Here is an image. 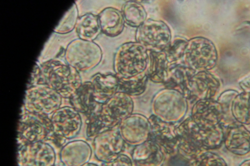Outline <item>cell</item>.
I'll return each instance as SVG.
<instances>
[{"instance_id":"cell-27","label":"cell","mask_w":250,"mask_h":166,"mask_svg":"<svg viewBox=\"0 0 250 166\" xmlns=\"http://www.w3.org/2000/svg\"><path fill=\"white\" fill-rule=\"evenodd\" d=\"M188 40L182 37H175L163 51L169 65L182 63Z\"/></svg>"},{"instance_id":"cell-14","label":"cell","mask_w":250,"mask_h":166,"mask_svg":"<svg viewBox=\"0 0 250 166\" xmlns=\"http://www.w3.org/2000/svg\"><path fill=\"white\" fill-rule=\"evenodd\" d=\"M226 148L237 155H245L250 152V131L244 125L233 122L228 125L224 134Z\"/></svg>"},{"instance_id":"cell-35","label":"cell","mask_w":250,"mask_h":166,"mask_svg":"<svg viewBox=\"0 0 250 166\" xmlns=\"http://www.w3.org/2000/svg\"></svg>"},{"instance_id":"cell-10","label":"cell","mask_w":250,"mask_h":166,"mask_svg":"<svg viewBox=\"0 0 250 166\" xmlns=\"http://www.w3.org/2000/svg\"><path fill=\"white\" fill-rule=\"evenodd\" d=\"M18 166H54L56 154L46 142L25 144L18 147Z\"/></svg>"},{"instance_id":"cell-3","label":"cell","mask_w":250,"mask_h":166,"mask_svg":"<svg viewBox=\"0 0 250 166\" xmlns=\"http://www.w3.org/2000/svg\"><path fill=\"white\" fill-rule=\"evenodd\" d=\"M147 50L137 41L122 44L114 58V68L119 78H128L146 72L149 61Z\"/></svg>"},{"instance_id":"cell-20","label":"cell","mask_w":250,"mask_h":166,"mask_svg":"<svg viewBox=\"0 0 250 166\" xmlns=\"http://www.w3.org/2000/svg\"><path fill=\"white\" fill-rule=\"evenodd\" d=\"M101 30L106 35L114 37L123 31L125 20L122 12L113 7L104 9L98 16Z\"/></svg>"},{"instance_id":"cell-4","label":"cell","mask_w":250,"mask_h":166,"mask_svg":"<svg viewBox=\"0 0 250 166\" xmlns=\"http://www.w3.org/2000/svg\"><path fill=\"white\" fill-rule=\"evenodd\" d=\"M53 135L49 116L29 112L22 106L18 127V147L50 140Z\"/></svg>"},{"instance_id":"cell-2","label":"cell","mask_w":250,"mask_h":166,"mask_svg":"<svg viewBox=\"0 0 250 166\" xmlns=\"http://www.w3.org/2000/svg\"><path fill=\"white\" fill-rule=\"evenodd\" d=\"M39 84H45L64 98H70L82 84L78 70L58 60L42 65Z\"/></svg>"},{"instance_id":"cell-33","label":"cell","mask_w":250,"mask_h":166,"mask_svg":"<svg viewBox=\"0 0 250 166\" xmlns=\"http://www.w3.org/2000/svg\"><path fill=\"white\" fill-rule=\"evenodd\" d=\"M83 166H98L97 165L95 164H94V163H88L85 164L84 165H83Z\"/></svg>"},{"instance_id":"cell-9","label":"cell","mask_w":250,"mask_h":166,"mask_svg":"<svg viewBox=\"0 0 250 166\" xmlns=\"http://www.w3.org/2000/svg\"><path fill=\"white\" fill-rule=\"evenodd\" d=\"M215 57L214 50L208 40L194 37L188 40L182 63L195 72L203 71L211 68Z\"/></svg>"},{"instance_id":"cell-16","label":"cell","mask_w":250,"mask_h":166,"mask_svg":"<svg viewBox=\"0 0 250 166\" xmlns=\"http://www.w3.org/2000/svg\"><path fill=\"white\" fill-rule=\"evenodd\" d=\"M132 159L136 166H162L165 156L162 148L153 141H147L134 149Z\"/></svg>"},{"instance_id":"cell-32","label":"cell","mask_w":250,"mask_h":166,"mask_svg":"<svg viewBox=\"0 0 250 166\" xmlns=\"http://www.w3.org/2000/svg\"><path fill=\"white\" fill-rule=\"evenodd\" d=\"M239 166H250V159L245 160L242 162Z\"/></svg>"},{"instance_id":"cell-12","label":"cell","mask_w":250,"mask_h":166,"mask_svg":"<svg viewBox=\"0 0 250 166\" xmlns=\"http://www.w3.org/2000/svg\"><path fill=\"white\" fill-rule=\"evenodd\" d=\"M224 115L219 102L211 99L200 100L193 107L192 119L199 127L208 129L222 124Z\"/></svg>"},{"instance_id":"cell-23","label":"cell","mask_w":250,"mask_h":166,"mask_svg":"<svg viewBox=\"0 0 250 166\" xmlns=\"http://www.w3.org/2000/svg\"><path fill=\"white\" fill-rule=\"evenodd\" d=\"M121 12L125 23L130 26L138 28L146 20L147 13L145 8L137 1L125 2Z\"/></svg>"},{"instance_id":"cell-5","label":"cell","mask_w":250,"mask_h":166,"mask_svg":"<svg viewBox=\"0 0 250 166\" xmlns=\"http://www.w3.org/2000/svg\"><path fill=\"white\" fill-rule=\"evenodd\" d=\"M49 117L53 131L50 141L58 147H62L66 140L75 138L81 131V116L72 107H60Z\"/></svg>"},{"instance_id":"cell-22","label":"cell","mask_w":250,"mask_h":166,"mask_svg":"<svg viewBox=\"0 0 250 166\" xmlns=\"http://www.w3.org/2000/svg\"><path fill=\"white\" fill-rule=\"evenodd\" d=\"M149 61L146 73L154 82L163 83L166 80L169 64L164 51L149 52Z\"/></svg>"},{"instance_id":"cell-28","label":"cell","mask_w":250,"mask_h":166,"mask_svg":"<svg viewBox=\"0 0 250 166\" xmlns=\"http://www.w3.org/2000/svg\"><path fill=\"white\" fill-rule=\"evenodd\" d=\"M188 166H228L223 158L218 154L205 151L188 162Z\"/></svg>"},{"instance_id":"cell-7","label":"cell","mask_w":250,"mask_h":166,"mask_svg":"<svg viewBox=\"0 0 250 166\" xmlns=\"http://www.w3.org/2000/svg\"><path fill=\"white\" fill-rule=\"evenodd\" d=\"M135 39L149 52H161L170 43L171 34L165 22L148 19L137 28Z\"/></svg>"},{"instance_id":"cell-8","label":"cell","mask_w":250,"mask_h":166,"mask_svg":"<svg viewBox=\"0 0 250 166\" xmlns=\"http://www.w3.org/2000/svg\"><path fill=\"white\" fill-rule=\"evenodd\" d=\"M65 55L70 65L77 70L85 71L100 62L102 52L100 48L92 42L76 40L68 45Z\"/></svg>"},{"instance_id":"cell-6","label":"cell","mask_w":250,"mask_h":166,"mask_svg":"<svg viewBox=\"0 0 250 166\" xmlns=\"http://www.w3.org/2000/svg\"><path fill=\"white\" fill-rule=\"evenodd\" d=\"M62 97L45 84L27 87L22 106L26 111L49 116L61 107Z\"/></svg>"},{"instance_id":"cell-25","label":"cell","mask_w":250,"mask_h":166,"mask_svg":"<svg viewBox=\"0 0 250 166\" xmlns=\"http://www.w3.org/2000/svg\"><path fill=\"white\" fill-rule=\"evenodd\" d=\"M148 78L146 72L128 78H119L118 90L129 96L139 95L145 90Z\"/></svg>"},{"instance_id":"cell-17","label":"cell","mask_w":250,"mask_h":166,"mask_svg":"<svg viewBox=\"0 0 250 166\" xmlns=\"http://www.w3.org/2000/svg\"><path fill=\"white\" fill-rule=\"evenodd\" d=\"M90 82L94 99L99 104H104L118 92L119 78L116 75L97 74Z\"/></svg>"},{"instance_id":"cell-30","label":"cell","mask_w":250,"mask_h":166,"mask_svg":"<svg viewBox=\"0 0 250 166\" xmlns=\"http://www.w3.org/2000/svg\"><path fill=\"white\" fill-rule=\"evenodd\" d=\"M102 166H132V163L129 157L125 155L120 154L113 161L103 163Z\"/></svg>"},{"instance_id":"cell-34","label":"cell","mask_w":250,"mask_h":166,"mask_svg":"<svg viewBox=\"0 0 250 166\" xmlns=\"http://www.w3.org/2000/svg\"><path fill=\"white\" fill-rule=\"evenodd\" d=\"M249 105H250V104H249Z\"/></svg>"},{"instance_id":"cell-24","label":"cell","mask_w":250,"mask_h":166,"mask_svg":"<svg viewBox=\"0 0 250 166\" xmlns=\"http://www.w3.org/2000/svg\"><path fill=\"white\" fill-rule=\"evenodd\" d=\"M79 37L83 40L94 39L101 30L98 18L93 14H86L80 18L76 23Z\"/></svg>"},{"instance_id":"cell-13","label":"cell","mask_w":250,"mask_h":166,"mask_svg":"<svg viewBox=\"0 0 250 166\" xmlns=\"http://www.w3.org/2000/svg\"><path fill=\"white\" fill-rule=\"evenodd\" d=\"M218 87L219 82L213 76L200 71L190 78L183 95L190 100L210 99L214 95Z\"/></svg>"},{"instance_id":"cell-15","label":"cell","mask_w":250,"mask_h":166,"mask_svg":"<svg viewBox=\"0 0 250 166\" xmlns=\"http://www.w3.org/2000/svg\"><path fill=\"white\" fill-rule=\"evenodd\" d=\"M92 153L89 144L82 140H72L65 144L60 152L63 166H83L88 163Z\"/></svg>"},{"instance_id":"cell-11","label":"cell","mask_w":250,"mask_h":166,"mask_svg":"<svg viewBox=\"0 0 250 166\" xmlns=\"http://www.w3.org/2000/svg\"><path fill=\"white\" fill-rule=\"evenodd\" d=\"M123 146L119 131L113 128L101 132L93 139L94 155L103 163L116 159L120 155Z\"/></svg>"},{"instance_id":"cell-21","label":"cell","mask_w":250,"mask_h":166,"mask_svg":"<svg viewBox=\"0 0 250 166\" xmlns=\"http://www.w3.org/2000/svg\"><path fill=\"white\" fill-rule=\"evenodd\" d=\"M195 73L194 70L183 63L169 66L164 84L167 88L176 90L183 95L189 79Z\"/></svg>"},{"instance_id":"cell-31","label":"cell","mask_w":250,"mask_h":166,"mask_svg":"<svg viewBox=\"0 0 250 166\" xmlns=\"http://www.w3.org/2000/svg\"><path fill=\"white\" fill-rule=\"evenodd\" d=\"M242 88L247 92H250V77L242 81Z\"/></svg>"},{"instance_id":"cell-29","label":"cell","mask_w":250,"mask_h":166,"mask_svg":"<svg viewBox=\"0 0 250 166\" xmlns=\"http://www.w3.org/2000/svg\"><path fill=\"white\" fill-rule=\"evenodd\" d=\"M77 7L75 4H73L66 12L54 31L60 33H65L70 31L77 23Z\"/></svg>"},{"instance_id":"cell-1","label":"cell","mask_w":250,"mask_h":166,"mask_svg":"<svg viewBox=\"0 0 250 166\" xmlns=\"http://www.w3.org/2000/svg\"><path fill=\"white\" fill-rule=\"evenodd\" d=\"M133 103L129 95L117 92L100 108L87 117L86 136L89 140L101 132L113 128L121 119L132 111Z\"/></svg>"},{"instance_id":"cell-26","label":"cell","mask_w":250,"mask_h":166,"mask_svg":"<svg viewBox=\"0 0 250 166\" xmlns=\"http://www.w3.org/2000/svg\"><path fill=\"white\" fill-rule=\"evenodd\" d=\"M250 97L248 93L238 95L232 106V115L235 121L243 125L250 124Z\"/></svg>"},{"instance_id":"cell-19","label":"cell","mask_w":250,"mask_h":166,"mask_svg":"<svg viewBox=\"0 0 250 166\" xmlns=\"http://www.w3.org/2000/svg\"><path fill=\"white\" fill-rule=\"evenodd\" d=\"M186 98L180 92L167 89L162 91L153 100L154 109L157 113L173 111L183 113L187 108Z\"/></svg>"},{"instance_id":"cell-18","label":"cell","mask_w":250,"mask_h":166,"mask_svg":"<svg viewBox=\"0 0 250 166\" xmlns=\"http://www.w3.org/2000/svg\"><path fill=\"white\" fill-rule=\"evenodd\" d=\"M69 99L71 107L87 117L98 110L102 105L94 99L90 81L82 83Z\"/></svg>"}]
</instances>
